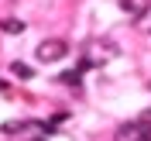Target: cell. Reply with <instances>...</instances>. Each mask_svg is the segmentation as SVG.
Here are the masks:
<instances>
[{
  "label": "cell",
  "instance_id": "5",
  "mask_svg": "<svg viewBox=\"0 0 151 141\" xmlns=\"http://www.w3.org/2000/svg\"><path fill=\"white\" fill-rule=\"evenodd\" d=\"M58 79H62L65 86H72V90H79V86H83V72H79V69H69V72H62Z\"/></svg>",
  "mask_w": 151,
  "mask_h": 141
},
{
  "label": "cell",
  "instance_id": "7",
  "mask_svg": "<svg viewBox=\"0 0 151 141\" xmlns=\"http://www.w3.org/2000/svg\"><path fill=\"white\" fill-rule=\"evenodd\" d=\"M0 131H4V134H17V131H21V121H7Z\"/></svg>",
  "mask_w": 151,
  "mask_h": 141
},
{
  "label": "cell",
  "instance_id": "9",
  "mask_svg": "<svg viewBox=\"0 0 151 141\" xmlns=\"http://www.w3.org/2000/svg\"><path fill=\"white\" fill-rule=\"evenodd\" d=\"M31 141H45V138H31Z\"/></svg>",
  "mask_w": 151,
  "mask_h": 141
},
{
  "label": "cell",
  "instance_id": "8",
  "mask_svg": "<svg viewBox=\"0 0 151 141\" xmlns=\"http://www.w3.org/2000/svg\"><path fill=\"white\" fill-rule=\"evenodd\" d=\"M7 90H10V86H7V79H0V93H7Z\"/></svg>",
  "mask_w": 151,
  "mask_h": 141
},
{
  "label": "cell",
  "instance_id": "1",
  "mask_svg": "<svg viewBox=\"0 0 151 141\" xmlns=\"http://www.w3.org/2000/svg\"><path fill=\"white\" fill-rule=\"evenodd\" d=\"M110 59H117V45H113L110 38H89V41H86L83 62H86L89 69H93V66H106Z\"/></svg>",
  "mask_w": 151,
  "mask_h": 141
},
{
  "label": "cell",
  "instance_id": "3",
  "mask_svg": "<svg viewBox=\"0 0 151 141\" xmlns=\"http://www.w3.org/2000/svg\"><path fill=\"white\" fill-rule=\"evenodd\" d=\"M117 4H120V10L131 14V17H141L144 14V0H117Z\"/></svg>",
  "mask_w": 151,
  "mask_h": 141
},
{
  "label": "cell",
  "instance_id": "6",
  "mask_svg": "<svg viewBox=\"0 0 151 141\" xmlns=\"http://www.w3.org/2000/svg\"><path fill=\"white\" fill-rule=\"evenodd\" d=\"M10 72L17 76V79H31V76H35V69L24 66V62H14V66H10Z\"/></svg>",
  "mask_w": 151,
  "mask_h": 141
},
{
  "label": "cell",
  "instance_id": "2",
  "mask_svg": "<svg viewBox=\"0 0 151 141\" xmlns=\"http://www.w3.org/2000/svg\"><path fill=\"white\" fill-rule=\"evenodd\" d=\"M65 52H69V45L62 41V38H45V41L35 48V59L48 66V62H58V59H65Z\"/></svg>",
  "mask_w": 151,
  "mask_h": 141
},
{
  "label": "cell",
  "instance_id": "4",
  "mask_svg": "<svg viewBox=\"0 0 151 141\" xmlns=\"http://www.w3.org/2000/svg\"><path fill=\"white\" fill-rule=\"evenodd\" d=\"M0 31H4V35H21V31H24V21H17V17H4V21H0Z\"/></svg>",
  "mask_w": 151,
  "mask_h": 141
}]
</instances>
